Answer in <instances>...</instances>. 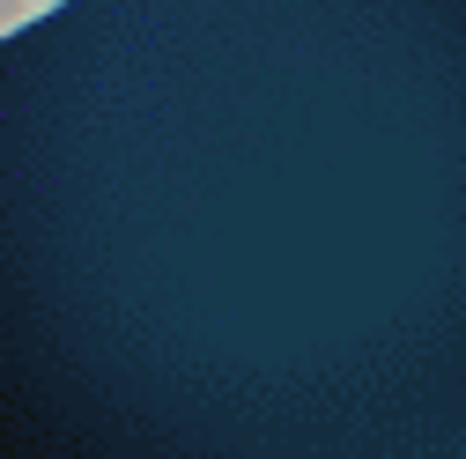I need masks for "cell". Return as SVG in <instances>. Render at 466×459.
Wrapping results in <instances>:
<instances>
[{
  "label": "cell",
  "instance_id": "cell-1",
  "mask_svg": "<svg viewBox=\"0 0 466 459\" xmlns=\"http://www.w3.org/2000/svg\"><path fill=\"white\" fill-rule=\"evenodd\" d=\"M15 15H23V0H0V30H8Z\"/></svg>",
  "mask_w": 466,
  "mask_h": 459
}]
</instances>
